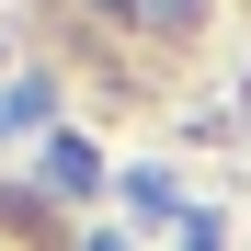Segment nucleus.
I'll return each mask as SVG.
<instances>
[{
	"instance_id": "1",
	"label": "nucleus",
	"mask_w": 251,
	"mask_h": 251,
	"mask_svg": "<svg viewBox=\"0 0 251 251\" xmlns=\"http://www.w3.org/2000/svg\"><path fill=\"white\" fill-rule=\"evenodd\" d=\"M46 183H57V194H92V183H103V160L80 149V137H46Z\"/></svg>"
},
{
	"instance_id": "2",
	"label": "nucleus",
	"mask_w": 251,
	"mask_h": 251,
	"mask_svg": "<svg viewBox=\"0 0 251 251\" xmlns=\"http://www.w3.org/2000/svg\"><path fill=\"white\" fill-rule=\"evenodd\" d=\"M12 126H46V80H12V92H0V137H12Z\"/></svg>"
},
{
	"instance_id": "3",
	"label": "nucleus",
	"mask_w": 251,
	"mask_h": 251,
	"mask_svg": "<svg viewBox=\"0 0 251 251\" xmlns=\"http://www.w3.org/2000/svg\"><path fill=\"white\" fill-rule=\"evenodd\" d=\"M137 23H194V0H126Z\"/></svg>"
},
{
	"instance_id": "4",
	"label": "nucleus",
	"mask_w": 251,
	"mask_h": 251,
	"mask_svg": "<svg viewBox=\"0 0 251 251\" xmlns=\"http://www.w3.org/2000/svg\"><path fill=\"white\" fill-rule=\"evenodd\" d=\"M183 251H228V228L217 217H183Z\"/></svg>"
}]
</instances>
